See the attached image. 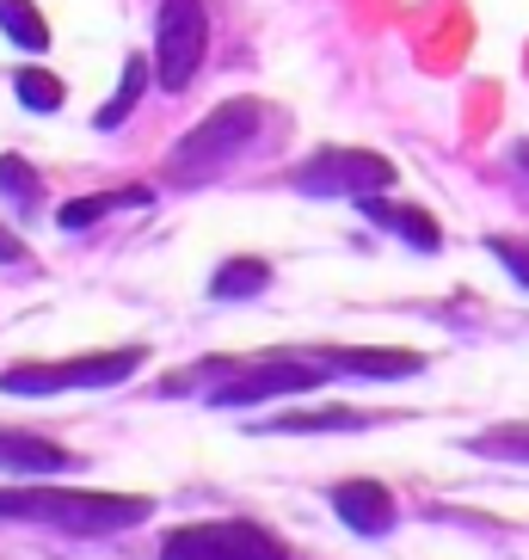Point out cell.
I'll return each mask as SVG.
<instances>
[{
	"instance_id": "4",
	"label": "cell",
	"mask_w": 529,
	"mask_h": 560,
	"mask_svg": "<svg viewBox=\"0 0 529 560\" xmlns=\"http://www.w3.org/2000/svg\"><path fill=\"white\" fill-rule=\"evenodd\" d=\"M149 351L124 346V351H99V358H74V363H13L0 370V388L7 395H50V388H105V382H124L142 370Z\"/></svg>"
},
{
	"instance_id": "14",
	"label": "cell",
	"mask_w": 529,
	"mask_h": 560,
	"mask_svg": "<svg viewBox=\"0 0 529 560\" xmlns=\"http://www.w3.org/2000/svg\"><path fill=\"white\" fill-rule=\"evenodd\" d=\"M0 32L13 37V44H25V50H44L50 44V25L37 19L32 0H0Z\"/></svg>"
},
{
	"instance_id": "16",
	"label": "cell",
	"mask_w": 529,
	"mask_h": 560,
	"mask_svg": "<svg viewBox=\"0 0 529 560\" xmlns=\"http://www.w3.org/2000/svg\"><path fill=\"white\" fill-rule=\"evenodd\" d=\"M142 86H149V68H142V62H130V68H124V81H117V93H111V105L99 112V130H117V124H124V117L136 112V100H142Z\"/></svg>"
},
{
	"instance_id": "7",
	"label": "cell",
	"mask_w": 529,
	"mask_h": 560,
	"mask_svg": "<svg viewBox=\"0 0 529 560\" xmlns=\"http://www.w3.org/2000/svg\"><path fill=\"white\" fill-rule=\"evenodd\" d=\"M203 44H210V13L203 0H166L161 7V32H154V68H161V86H185L203 62Z\"/></svg>"
},
{
	"instance_id": "18",
	"label": "cell",
	"mask_w": 529,
	"mask_h": 560,
	"mask_svg": "<svg viewBox=\"0 0 529 560\" xmlns=\"http://www.w3.org/2000/svg\"><path fill=\"white\" fill-rule=\"evenodd\" d=\"M19 100L32 105V112H56L62 105V81H56L50 68H19Z\"/></svg>"
},
{
	"instance_id": "19",
	"label": "cell",
	"mask_w": 529,
	"mask_h": 560,
	"mask_svg": "<svg viewBox=\"0 0 529 560\" xmlns=\"http://www.w3.org/2000/svg\"><path fill=\"white\" fill-rule=\"evenodd\" d=\"M0 191H7V198L37 203V198H44V179H37L32 166L19 161V154H0Z\"/></svg>"
},
{
	"instance_id": "21",
	"label": "cell",
	"mask_w": 529,
	"mask_h": 560,
	"mask_svg": "<svg viewBox=\"0 0 529 560\" xmlns=\"http://www.w3.org/2000/svg\"><path fill=\"white\" fill-rule=\"evenodd\" d=\"M13 259H25V241H19V234H7V229H0V265H13Z\"/></svg>"
},
{
	"instance_id": "13",
	"label": "cell",
	"mask_w": 529,
	"mask_h": 560,
	"mask_svg": "<svg viewBox=\"0 0 529 560\" xmlns=\"http://www.w3.org/2000/svg\"><path fill=\"white\" fill-rule=\"evenodd\" d=\"M264 283H271V265L264 259H228L210 278V296L215 302H247V296H259Z\"/></svg>"
},
{
	"instance_id": "8",
	"label": "cell",
	"mask_w": 529,
	"mask_h": 560,
	"mask_svg": "<svg viewBox=\"0 0 529 560\" xmlns=\"http://www.w3.org/2000/svg\"><path fill=\"white\" fill-rule=\"evenodd\" d=\"M332 511L345 517L357 536H388L395 529V499H388V487H376V480H345L339 493H332Z\"/></svg>"
},
{
	"instance_id": "9",
	"label": "cell",
	"mask_w": 529,
	"mask_h": 560,
	"mask_svg": "<svg viewBox=\"0 0 529 560\" xmlns=\"http://www.w3.org/2000/svg\"><path fill=\"white\" fill-rule=\"evenodd\" d=\"M0 468H19V475H62V468H74V450L50 444V438H32V431H0Z\"/></svg>"
},
{
	"instance_id": "20",
	"label": "cell",
	"mask_w": 529,
	"mask_h": 560,
	"mask_svg": "<svg viewBox=\"0 0 529 560\" xmlns=\"http://www.w3.org/2000/svg\"><path fill=\"white\" fill-rule=\"evenodd\" d=\"M493 253L505 259V271H512V278L529 290V241H505V234H498V241H493Z\"/></svg>"
},
{
	"instance_id": "5",
	"label": "cell",
	"mask_w": 529,
	"mask_h": 560,
	"mask_svg": "<svg viewBox=\"0 0 529 560\" xmlns=\"http://www.w3.org/2000/svg\"><path fill=\"white\" fill-rule=\"evenodd\" d=\"M290 185L302 198H364V191H388L395 185V161H381L369 149H327L308 166H296Z\"/></svg>"
},
{
	"instance_id": "15",
	"label": "cell",
	"mask_w": 529,
	"mask_h": 560,
	"mask_svg": "<svg viewBox=\"0 0 529 560\" xmlns=\"http://www.w3.org/2000/svg\"><path fill=\"white\" fill-rule=\"evenodd\" d=\"M474 456H498V462H529V425H493V431H480Z\"/></svg>"
},
{
	"instance_id": "11",
	"label": "cell",
	"mask_w": 529,
	"mask_h": 560,
	"mask_svg": "<svg viewBox=\"0 0 529 560\" xmlns=\"http://www.w3.org/2000/svg\"><path fill=\"white\" fill-rule=\"evenodd\" d=\"M357 210H364V215H376L381 229L407 234V241H413L419 253H437V241H444V234H437V222H431L425 210H407V203H376V198H364Z\"/></svg>"
},
{
	"instance_id": "17",
	"label": "cell",
	"mask_w": 529,
	"mask_h": 560,
	"mask_svg": "<svg viewBox=\"0 0 529 560\" xmlns=\"http://www.w3.org/2000/svg\"><path fill=\"white\" fill-rule=\"evenodd\" d=\"M357 425H369L364 412H283L264 431H357Z\"/></svg>"
},
{
	"instance_id": "10",
	"label": "cell",
	"mask_w": 529,
	"mask_h": 560,
	"mask_svg": "<svg viewBox=\"0 0 529 560\" xmlns=\"http://www.w3.org/2000/svg\"><path fill=\"white\" fill-rule=\"evenodd\" d=\"M327 363L339 370V376H381V382H395V376H413L425 358H419V351H395V346H381V351H345V346H332Z\"/></svg>"
},
{
	"instance_id": "22",
	"label": "cell",
	"mask_w": 529,
	"mask_h": 560,
	"mask_svg": "<svg viewBox=\"0 0 529 560\" xmlns=\"http://www.w3.org/2000/svg\"><path fill=\"white\" fill-rule=\"evenodd\" d=\"M517 166H524V173H529V142H517Z\"/></svg>"
},
{
	"instance_id": "2",
	"label": "cell",
	"mask_w": 529,
	"mask_h": 560,
	"mask_svg": "<svg viewBox=\"0 0 529 560\" xmlns=\"http://www.w3.org/2000/svg\"><path fill=\"white\" fill-rule=\"evenodd\" d=\"M215 370V388H210V407H252V400H271V395H308L327 382L332 363H308V358H271V363H210Z\"/></svg>"
},
{
	"instance_id": "1",
	"label": "cell",
	"mask_w": 529,
	"mask_h": 560,
	"mask_svg": "<svg viewBox=\"0 0 529 560\" xmlns=\"http://www.w3.org/2000/svg\"><path fill=\"white\" fill-rule=\"evenodd\" d=\"M154 511L142 493H62V487H0V517H25V524H50L68 536H111L130 529Z\"/></svg>"
},
{
	"instance_id": "12",
	"label": "cell",
	"mask_w": 529,
	"mask_h": 560,
	"mask_svg": "<svg viewBox=\"0 0 529 560\" xmlns=\"http://www.w3.org/2000/svg\"><path fill=\"white\" fill-rule=\"evenodd\" d=\"M136 203H149V191H142V185H130V191H93V198L62 203V210H56V222H62V229H93L99 215H111V210H136Z\"/></svg>"
},
{
	"instance_id": "6",
	"label": "cell",
	"mask_w": 529,
	"mask_h": 560,
	"mask_svg": "<svg viewBox=\"0 0 529 560\" xmlns=\"http://www.w3.org/2000/svg\"><path fill=\"white\" fill-rule=\"evenodd\" d=\"M166 560H283V542L259 524H185L161 542Z\"/></svg>"
},
{
	"instance_id": "3",
	"label": "cell",
	"mask_w": 529,
	"mask_h": 560,
	"mask_svg": "<svg viewBox=\"0 0 529 560\" xmlns=\"http://www.w3.org/2000/svg\"><path fill=\"white\" fill-rule=\"evenodd\" d=\"M259 100H228L215 105L210 117H203L198 130L185 136L179 149H173V179H203V173H215L222 161H234V154L247 149L252 136H259Z\"/></svg>"
}]
</instances>
